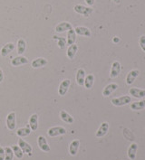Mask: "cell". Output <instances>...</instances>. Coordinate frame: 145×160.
I'll list each match as a JSON object with an SVG mask.
<instances>
[{"label": "cell", "mask_w": 145, "mask_h": 160, "mask_svg": "<svg viewBox=\"0 0 145 160\" xmlns=\"http://www.w3.org/2000/svg\"><path fill=\"white\" fill-rule=\"evenodd\" d=\"M118 84L117 83H110V84L106 85L105 87H104V89H103V91H102V95L104 96V97H108V96H110L111 93L113 92H115L117 89H118Z\"/></svg>", "instance_id": "cell-12"}, {"label": "cell", "mask_w": 145, "mask_h": 160, "mask_svg": "<svg viewBox=\"0 0 145 160\" xmlns=\"http://www.w3.org/2000/svg\"><path fill=\"white\" fill-rule=\"evenodd\" d=\"M76 83L79 86L85 85V71L84 69H79L76 72Z\"/></svg>", "instance_id": "cell-15"}, {"label": "cell", "mask_w": 145, "mask_h": 160, "mask_svg": "<svg viewBox=\"0 0 145 160\" xmlns=\"http://www.w3.org/2000/svg\"><path fill=\"white\" fill-rule=\"evenodd\" d=\"M132 101L131 97L128 95H124V96H122L119 98H114L111 101V104L116 106V107H120V106H124V105H127L130 102Z\"/></svg>", "instance_id": "cell-2"}, {"label": "cell", "mask_w": 145, "mask_h": 160, "mask_svg": "<svg viewBox=\"0 0 145 160\" xmlns=\"http://www.w3.org/2000/svg\"><path fill=\"white\" fill-rule=\"evenodd\" d=\"M75 31L78 35H82V36H86V37H90L92 35L91 30L87 27L85 26H76L75 28Z\"/></svg>", "instance_id": "cell-13"}, {"label": "cell", "mask_w": 145, "mask_h": 160, "mask_svg": "<svg viewBox=\"0 0 145 160\" xmlns=\"http://www.w3.org/2000/svg\"><path fill=\"white\" fill-rule=\"evenodd\" d=\"M14 158V152L11 148H5V160H13Z\"/></svg>", "instance_id": "cell-30"}, {"label": "cell", "mask_w": 145, "mask_h": 160, "mask_svg": "<svg viewBox=\"0 0 145 160\" xmlns=\"http://www.w3.org/2000/svg\"><path fill=\"white\" fill-rule=\"evenodd\" d=\"M31 133V128L29 125L26 126V128H19L17 131V135L19 137H22V138H25L26 136H28Z\"/></svg>", "instance_id": "cell-27"}, {"label": "cell", "mask_w": 145, "mask_h": 160, "mask_svg": "<svg viewBox=\"0 0 145 160\" xmlns=\"http://www.w3.org/2000/svg\"><path fill=\"white\" fill-rule=\"evenodd\" d=\"M130 94L136 99H142L145 97V90L138 89V88H131Z\"/></svg>", "instance_id": "cell-14"}, {"label": "cell", "mask_w": 145, "mask_h": 160, "mask_svg": "<svg viewBox=\"0 0 145 160\" xmlns=\"http://www.w3.org/2000/svg\"><path fill=\"white\" fill-rule=\"evenodd\" d=\"M60 118H61V119L63 121H65V123H68V124H73L74 121H75L74 118L69 113H67L66 111H65V110H62L60 112Z\"/></svg>", "instance_id": "cell-23"}, {"label": "cell", "mask_w": 145, "mask_h": 160, "mask_svg": "<svg viewBox=\"0 0 145 160\" xmlns=\"http://www.w3.org/2000/svg\"><path fill=\"white\" fill-rule=\"evenodd\" d=\"M0 160H5V149L0 147Z\"/></svg>", "instance_id": "cell-33"}, {"label": "cell", "mask_w": 145, "mask_h": 160, "mask_svg": "<svg viewBox=\"0 0 145 160\" xmlns=\"http://www.w3.org/2000/svg\"><path fill=\"white\" fill-rule=\"evenodd\" d=\"M28 62V60L24 56H17L14 59L12 60L11 63L13 66H19V65H23V64H26Z\"/></svg>", "instance_id": "cell-21"}, {"label": "cell", "mask_w": 145, "mask_h": 160, "mask_svg": "<svg viewBox=\"0 0 145 160\" xmlns=\"http://www.w3.org/2000/svg\"><path fill=\"white\" fill-rule=\"evenodd\" d=\"M77 51H78V46H77V44H75V43H74V44H72V45L69 46L68 49H67V52H66L69 59L73 60L75 58Z\"/></svg>", "instance_id": "cell-24"}, {"label": "cell", "mask_w": 145, "mask_h": 160, "mask_svg": "<svg viewBox=\"0 0 145 160\" xmlns=\"http://www.w3.org/2000/svg\"><path fill=\"white\" fill-rule=\"evenodd\" d=\"M26 49V42L24 39H19L17 41V52L19 55L23 54Z\"/></svg>", "instance_id": "cell-25"}, {"label": "cell", "mask_w": 145, "mask_h": 160, "mask_svg": "<svg viewBox=\"0 0 145 160\" xmlns=\"http://www.w3.org/2000/svg\"><path fill=\"white\" fill-rule=\"evenodd\" d=\"M139 44L142 50L145 52V35H142L139 39Z\"/></svg>", "instance_id": "cell-32"}, {"label": "cell", "mask_w": 145, "mask_h": 160, "mask_svg": "<svg viewBox=\"0 0 145 160\" xmlns=\"http://www.w3.org/2000/svg\"><path fill=\"white\" fill-rule=\"evenodd\" d=\"M74 10L75 12H76L77 14H80V15H83L85 17H88L94 11V9L90 7H85V6H83V5H75L74 7Z\"/></svg>", "instance_id": "cell-1"}, {"label": "cell", "mask_w": 145, "mask_h": 160, "mask_svg": "<svg viewBox=\"0 0 145 160\" xmlns=\"http://www.w3.org/2000/svg\"><path fill=\"white\" fill-rule=\"evenodd\" d=\"M12 150L14 152V155L17 157V158H23V151H22V149L19 148V146H16V145H14V146H12Z\"/></svg>", "instance_id": "cell-29"}, {"label": "cell", "mask_w": 145, "mask_h": 160, "mask_svg": "<svg viewBox=\"0 0 145 160\" xmlns=\"http://www.w3.org/2000/svg\"><path fill=\"white\" fill-rule=\"evenodd\" d=\"M71 85V81L69 79H65L59 85V88H58V93H59L60 96H65L66 92H68L69 87Z\"/></svg>", "instance_id": "cell-4"}, {"label": "cell", "mask_w": 145, "mask_h": 160, "mask_svg": "<svg viewBox=\"0 0 145 160\" xmlns=\"http://www.w3.org/2000/svg\"><path fill=\"white\" fill-rule=\"evenodd\" d=\"M137 150H138V145L136 143L131 144L128 148V158L131 160H134L136 158Z\"/></svg>", "instance_id": "cell-17"}, {"label": "cell", "mask_w": 145, "mask_h": 160, "mask_svg": "<svg viewBox=\"0 0 145 160\" xmlns=\"http://www.w3.org/2000/svg\"><path fill=\"white\" fill-rule=\"evenodd\" d=\"M37 143H38V147L41 150H43L44 152H49L50 151V147L46 141V138L44 136H40L38 137L37 139Z\"/></svg>", "instance_id": "cell-8"}, {"label": "cell", "mask_w": 145, "mask_h": 160, "mask_svg": "<svg viewBox=\"0 0 145 160\" xmlns=\"http://www.w3.org/2000/svg\"><path fill=\"white\" fill-rule=\"evenodd\" d=\"M3 80H4V73H3V71L0 69V83L3 82Z\"/></svg>", "instance_id": "cell-35"}, {"label": "cell", "mask_w": 145, "mask_h": 160, "mask_svg": "<svg viewBox=\"0 0 145 160\" xmlns=\"http://www.w3.org/2000/svg\"><path fill=\"white\" fill-rule=\"evenodd\" d=\"M29 127L31 130L35 131L38 128V115L37 114H33L29 118Z\"/></svg>", "instance_id": "cell-19"}, {"label": "cell", "mask_w": 145, "mask_h": 160, "mask_svg": "<svg viewBox=\"0 0 145 160\" xmlns=\"http://www.w3.org/2000/svg\"><path fill=\"white\" fill-rule=\"evenodd\" d=\"M112 1L116 4H120V2H121V0H112Z\"/></svg>", "instance_id": "cell-36"}, {"label": "cell", "mask_w": 145, "mask_h": 160, "mask_svg": "<svg viewBox=\"0 0 145 160\" xmlns=\"http://www.w3.org/2000/svg\"><path fill=\"white\" fill-rule=\"evenodd\" d=\"M18 146H19V148L22 149L23 153H26V154H28L29 156H31V153H32V147L30 146V144H28L26 141H25L24 139H22V138H19V140H18Z\"/></svg>", "instance_id": "cell-7"}, {"label": "cell", "mask_w": 145, "mask_h": 160, "mask_svg": "<svg viewBox=\"0 0 145 160\" xmlns=\"http://www.w3.org/2000/svg\"><path fill=\"white\" fill-rule=\"evenodd\" d=\"M48 63L47 60L44 59L43 57H39V58H36L32 62V67L36 69V68H41L45 66L46 64Z\"/></svg>", "instance_id": "cell-18"}, {"label": "cell", "mask_w": 145, "mask_h": 160, "mask_svg": "<svg viewBox=\"0 0 145 160\" xmlns=\"http://www.w3.org/2000/svg\"><path fill=\"white\" fill-rule=\"evenodd\" d=\"M16 113L10 112L7 117V127L9 130H14L16 128Z\"/></svg>", "instance_id": "cell-6"}, {"label": "cell", "mask_w": 145, "mask_h": 160, "mask_svg": "<svg viewBox=\"0 0 145 160\" xmlns=\"http://www.w3.org/2000/svg\"><path fill=\"white\" fill-rule=\"evenodd\" d=\"M72 28H73V26L70 23H68V22H62V23H59L58 25L55 26V32L58 33V34H61V33H64L65 31H69Z\"/></svg>", "instance_id": "cell-11"}, {"label": "cell", "mask_w": 145, "mask_h": 160, "mask_svg": "<svg viewBox=\"0 0 145 160\" xmlns=\"http://www.w3.org/2000/svg\"><path fill=\"white\" fill-rule=\"evenodd\" d=\"M79 146H80V141L79 140H74L72 141L70 146H69V153L71 156H75L79 149Z\"/></svg>", "instance_id": "cell-20"}, {"label": "cell", "mask_w": 145, "mask_h": 160, "mask_svg": "<svg viewBox=\"0 0 145 160\" xmlns=\"http://www.w3.org/2000/svg\"><path fill=\"white\" fill-rule=\"evenodd\" d=\"M47 133H48V135L50 136V137L54 138V137H57V136L65 135L66 133V129L65 128L60 126L53 127V128L48 129Z\"/></svg>", "instance_id": "cell-3"}, {"label": "cell", "mask_w": 145, "mask_h": 160, "mask_svg": "<svg viewBox=\"0 0 145 160\" xmlns=\"http://www.w3.org/2000/svg\"><path fill=\"white\" fill-rule=\"evenodd\" d=\"M145 108V100L132 102L131 104V109L132 110H142Z\"/></svg>", "instance_id": "cell-26"}, {"label": "cell", "mask_w": 145, "mask_h": 160, "mask_svg": "<svg viewBox=\"0 0 145 160\" xmlns=\"http://www.w3.org/2000/svg\"><path fill=\"white\" fill-rule=\"evenodd\" d=\"M54 39H58L59 42H58V46H59L61 49H64L65 47V44H66V40L65 38L64 37H58V36H54Z\"/></svg>", "instance_id": "cell-31"}, {"label": "cell", "mask_w": 145, "mask_h": 160, "mask_svg": "<svg viewBox=\"0 0 145 160\" xmlns=\"http://www.w3.org/2000/svg\"><path fill=\"white\" fill-rule=\"evenodd\" d=\"M15 49V44L13 42H8L7 44H5V46L1 49V55L2 57H6L8 56L11 52H13Z\"/></svg>", "instance_id": "cell-16"}, {"label": "cell", "mask_w": 145, "mask_h": 160, "mask_svg": "<svg viewBox=\"0 0 145 160\" xmlns=\"http://www.w3.org/2000/svg\"><path fill=\"white\" fill-rule=\"evenodd\" d=\"M121 69H122L121 63L118 61H115V62H112L111 67V72H110V77H111V79L116 78V77L119 76L120 72H121Z\"/></svg>", "instance_id": "cell-5"}, {"label": "cell", "mask_w": 145, "mask_h": 160, "mask_svg": "<svg viewBox=\"0 0 145 160\" xmlns=\"http://www.w3.org/2000/svg\"><path fill=\"white\" fill-rule=\"evenodd\" d=\"M140 74V71L139 70H132L128 72V74L126 76V83L128 85H132L134 81L136 80V78Z\"/></svg>", "instance_id": "cell-10"}, {"label": "cell", "mask_w": 145, "mask_h": 160, "mask_svg": "<svg viewBox=\"0 0 145 160\" xmlns=\"http://www.w3.org/2000/svg\"><path fill=\"white\" fill-rule=\"evenodd\" d=\"M94 83V76L93 74H89L85 77V86L86 89H92L93 85Z\"/></svg>", "instance_id": "cell-28"}, {"label": "cell", "mask_w": 145, "mask_h": 160, "mask_svg": "<svg viewBox=\"0 0 145 160\" xmlns=\"http://www.w3.org/2000/svg\"><path fill=\"white\" fill-rule=\"evenodd\" d=\"M108 130H109V123L108 122H102L100 128H98V130L96 131L95 137L96 138H102V137L107 134Z\"/></svg>", "instance_id": "cell-9"}, {"label": "cell", "mask_w": 145, "mask_h": 160, "mask_svg": "<svg viewBox=\"0 0 145 160\" xmlns=\"http://www.w3.org/2000/svg\"><path fill=\"white\" fill-rule=\"evenodd\" d=\"M85 3L89 6V7H92V6H94V0H85Z\"/></svg>", "instance_id": "cell-34"}, {"label": "cell", "mask_w": 145, "mask_h": 160, "mask_svg": "<svg viewBox=\"0 0 145 160\" xmlns=\"http://www.w3.org/2000/svg\"><path fill=\"white\" fill-rule=\"evenodd\" d=\"M76 41V33L75 31L74 28L70 29L69 31H67V44L69 46L74 44Z\"/></svg>", "instance_id": "cell-22"}]
</instances>
